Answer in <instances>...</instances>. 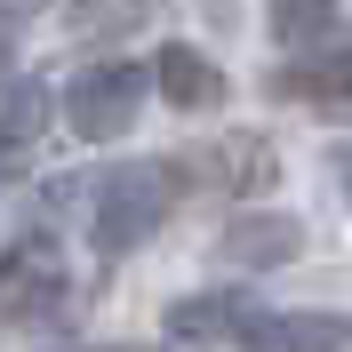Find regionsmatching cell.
I'll return each mask as SVG.
<instances>
[{
  "label": "cell",
  "mask_w": 352,
  "mask_h": 352,
  "mask_svg": "<svg viewBox=\"0 0 352 352\" xmlns=\"http://www.w3.org/2000/svg\"><path fill=\"white\" fill-rule=\"evenodd\" d=\"M168 336H176V344L248 336V305H241V296H184V305H168Z\"/></svg>",
  "instance_id": "obj_9"
},
{
  "label": "cell",
  "mask_w": 352,
  "mask_h": 352,
  "mask_svg": "<svg viewBox=\"0 0 352 352\" xmlns=\"http://www.w3.org/2000/svg\"><path fill=\"white\" fill-rule=\"evenodd\" d=\"M272 168H280V160H272L264 136H224V144H200V153H192V176L217 184V192H264Z\"/></svg>",
  "instance_id": "obj_7"
},
{
  "label": "cell",
  "mask_w": 352,
  "mask_h": 352,
  "mask_svg": "<svg viewBox=\"0 0 352 352\" xmlns=\"http://www.w3.org/2000/svg\"><path fill=\"white\" fill-rule=\"evenodd\" d=\"M160 96L168 104H184V112H217L224 104V72L200 56V48H160Z\"/></svg>",
  "instance_id": "obj_8"
},
{
  "label": "cell",
  "mask_w": 352,
  "mask_h": 352,
  "mask_svg": "<svg viewBox=\"0 0 352 352\" xmlns=\"http://www.w3.org/2000/svg\"><path fill=\"white\" fill-rule=\"evenodd\" d=\"M344 200H352V160H344Z\"/></svg>",
  "instance_id": "obj_13"
},
{
  "label": "cell",
  "mask_w": 352,
  "mask_h": 352,
  "mask_svg": "<svg viewBox=\"0 0 352 352\" xmlns=\"http://www.w3.org/2000/svg\"><path fill=\"white\" fill-rule=\"evenodd\" d=\"M41 104H48V88L32 80V72H16V80H8V168L24 160V144L41 129Z\"/></svg>",
  "instance_id": "obj_11"
},
{
  "label": "cell",
  "mask_w": 352,
  "mask_h": 352,
  "mask_svg": "<svg viewBox=\"0 0 352 352\" xmlns=\"http://www.w3.org/2000/svg\"><path fill=\"white\" fill-rule=\"evenodd\" d=\"M336 32V0H272V41L280 48H320Z\"/></svg>",
  "instance_id": "obj_10"
},
{
  "label": "cell",
  "mask_w": 352,
  "mask_h": 352,
  "mask_svg": "<svg viewBox=\"0 0 352 352\" xmlns=\"http://www.w3.org/2000/svg\"><path fill=\"white\" fill-rule=\"evenodd\" d=\"M41 0H0V16H8V32H24V16H32Z\"/></svg>",
  "instance_id": "obj_12"
},
{
  "label": "cell",
  "mask_w": 352,
  "mask_h": 352,
  "mask_svg": "<svg viewBox=\"0 0 352 352\" xmlns=\"http://www.w3.org/2000/svg\"><path fill=\"white\" fill-rule=\"evenodd\" d=\"M176 184H184V168H168V160H129V168H112L104 184H96V200H88V217H96V248H104V256L144 248L160 224H168Z\"/></svg>",
  "instance_id": "obj_1"
},
{
  "label": "cell",
  "mask_w": 352,
  "mask_h": 352,
  "mask_svg": "<svg viewBox=\"0 0 352 352\" xmlns=\"http://www.w3.org/2000/svg\"><path fill=\"white\" fill-rule=\"evenodd\" d=\"M296 248H305V224L296 217H232L224 241H217V256L248 264V272H272V264H296Z\"/></svg>",
  "instance_id": "obj_6"
},
{
  "label": "cell",
  "mask_w": 352,
  "mask_h": 352,
  "mask_svg": "<svg viewBox=\"0 0 352 352\" xmlns=\"http://www.w3.org/2000/svg\"><path fill=\"white\" fill-rule=\"evenodd\" d=\"M0 296H8V320L16 329H41V320H56L72 296L65 264L56 256H32V248H8V280H0Z\"/></svg>",
  "instance_id": "obj_3"
},
{
  "label": "cell",
  "mask_w": 352,
  "mask_h": 352,
  "mask_svg": "<svg viewBox=\"0 0 352 352\" xmlns=\"http://www.w3.org/2000/svg\"><path fill=\"white\" fill-rule=\"evenodd\" d=\"M153 80H160V72L129 65V56L88 65L80 80L65 88V120H72V136H80V144H112V136H120L136 112H144V88H153Z\"/></svg>",
  "instance_id": "obj_2"
},
{
  "label": "cell",
  "mask_w": 352,
  "mask_h": 352,
  "mask_svg": "<svg viewBox=\"0 0 352 352\" xmlns=\"http://www.w3.org/2000/svg\"><path fill=\"white\" fill-rule=\"evenodd\" d=\"M280 96H296V104H312V112H352V41L305 48V65L280 72Z\"/></svg>",
  "instance_id": "obj_4"
},
{
  "label": "cell",
  "mask_w": 352,
  "mask_h": 352,
  "mask_svg": "<svg viewBox=\"0 0 352 352\" xmlns=\"http://www.w3.org/2000/svg\"><path fill=\"white\" fill-rule=\"evenodd\" d=\"M344 344L352 320H336V312H264L241 336V352H344Z\"/></svg>",
  "instance_id": "obj_5"
}]
</instances>
